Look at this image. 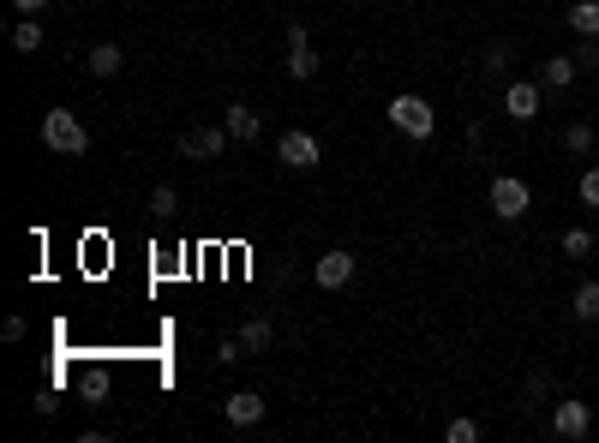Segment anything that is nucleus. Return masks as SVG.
I'll list each match as a JSON object with an SVG mask.
<instances>
[{"instance_id": "obj_27", "label": "nucleus", "mask_w": 599, "mask_h": 443, "mask_svg": "<svg viewBox=\"0 0 599 443\" xmlns=\"http://www.w3.org/2000/svg\"><path fill=\"white\" fill-rule=\"evenodd\" d=\"M12 6H18V18H42V6H48V0H12Z\"/></svg>"}, {"instance_id": "obj_21", "label": "nucleus", "mask_w": 599, "mask_h": 443, "mask_svg": "<svg viewBox=\"0 0 599 443\" xmlns=\"http://www.w3.org/2000/svg\"><path fill=\"white\" fill-rule=\"evenodd\" d=\"M174 210H180L174 186H156V192H150V216H174Z\"/></svg>"}, {"instance_id": "obj_4", "label": "nucleus", "mask_w": 599, "mask_h": 443, "mask_svg": "<svg viewBox=\"0 0 599 443\" xmlns=\"http://www.w3.org/2000/svg\"><path fill=\"white\" fill-rule=\"evenodd\" d=\"M540 78H510L504 84V114L516 120V126H528V120H540Z\"/></svg>"}, {"instance_id": "obj_16", "label": "nucleus", "mask_w": 599, "mask_h": 443, "mask_svg": "<svg viewBox=\"0 0 599 443\" xmlns=\"http://www.w3.org/2000/svg\"><path fill=\"white\" fill-rule=\"evenodd\" d=\"M570 312H576L582 324H599V282H582V288L570 294Z\"/></svg>"}, {"instance_id": "obj_7", "label": "nucleus", "mask_w": 599, "mask_h": 443, "mask_svg": "<svg viewBox=\"0 0 599 443\" xmlns=\"http://www.w3.org/2000/svg\"><path fill=\"white\" fill-rule=\"evenodd\" d=\"M276 162H288L294 174H306V168H318V162H324V150H318V138H312V132H282V138H276Z\"/></svg>"}, {"instance_id": "obj_1", "label": "nucleus", "mask_w": 599, "mask_h": 443, "mask_svg": "<svg viewBox=\"0 0 599 443\" xmlns=\"http://www.w3.org/2000/svg\"><path fill=\"white\" fill-rule=\"evenodd\" d=\"M42 144H48L54 156H84V150H90V126H84L72 108H48V114H42Z\"/></svg>"}, {"instance_id": "obj_9", "label": "nucleus", "mask_w": 599, "mask_h": 443, "mask_svg": "<svg viewBox=\"0 0 599 443\" xmlns=\"http://www.w3.org/2000/svg\"><path fill=\"white\" fill-rule=\"evenodd\" d=\"M552 432H558V438H570V443H582L588 432H594V408H588V402H576V396H564V402L552 408Z\"/></svg>"}, {"instance_id": "obj_26", "label": "nucleus", "mask_w": 599, "mask_h": 443, "mask_svg": "<svg viewBox=\"0 0 599 443\" xmlns=\"http://www.w3.org/2000/svg\"><path fill=\"white\" fill-rule=\"evenodd\" d=\"M216 360H222V366L246 360V342H240V336H222V342H216Z\"/></svg>"}, {"instance_id": "obj_24", "label": "nucleus", "mask_w": 599, "mask_h": 443, "mask_svg": "<svg viewBox=\"0 0 599 443\" xmlns=\"http://www.w3.org/2000/svg\"><path fill=\"white\" fill-rule=\"evenodd\" d=\"M570 60H576L582 72H594V66H599V36H582V48H576Z\"/></svg>"}, {"instance_id": "obj_12", "label": "nucleus", "mask_w": 599, "mask_h": 443, "mask_svg": "<svg viewBox=\"0 0 599 443\" xmlns=\"http://www.w3.org/2000/svg\"><path fill=\"white\" fill-rule=\"evenodd\" d=\"M576 72H582V66H576L570 54H552V60H540V84H546V90H570V84H576Z\"/></svg>"}, {"instance_id": "obj_8", "label": "nucleus", "mask_w": 599, "mask_h": 443, "mask_svg": "<svg viewBox=\"0 0 599 443\" xmlns=\"http://www.w3.org/2000/svg\"><path fill=\"white\" fill-rule=\"evenodd\" d=\"M354 270H360V258L336 246V252H324V258L312 264V282H318L324 294H336V288H348V282H354Z\"/></svg>"}, {"instance_id": "obj_13", "label": "nucleus", "mask_w": 599, "mask_h": 443, "mask_svg": "<svg viewBox=\"0 0 599 443\" xmlns=\"http://www.w3.org/2000/svg\"><path fill=\"white\" fill-rule=\"evenodd\" d=\"M258 132H264L258 114H252L246 102H228V138H234V144H258Z\"/></svg>"}, {"instance_id": "obj_23", "label": "nucleus", "mask_w": 599, "mask_h": 443, "mask_svg": "<svg viewBox=\"0 0 599 443\" xmlns=\"http://www.w3.org/2000/svg\"><path fill=\"white\" fill-rule=\"evenodd\" d=\"M450 443H480V420H450Z\"/></svg>"}, {"instance_id": "obj_6", "label": "nucleus", "mask_w": 599, "mask_h": 443, "mask_svg": "<svg viewBox=\"0 0 599 443\" xmlns=\"http://www.w3.org/2000/svg\"><path fill=\"white\" fill-rule=\"evenodd\" d=\"M318 66H324V60H318V48H312V30H306V24H288V78L306 84V78H318Z\"/></svg>"}, {"instance_id": "obj_3", "label": "nucleus", "mask_w": 599, "mask_h": 443, "mask_svg": "<svg viewBox=\"0 0 599 443\" xmlns=\"http://www.w3.org/2000/svg\"><path fill=\"white\" fill-rule=\"evenodd\" d=\"M534 210V186L522 174H492V216L498 222H522Z\"/></svg>"}, {"instance_id": "obj_15", "label": "nucleus", "mask_w": 599, "mask_h": 443, "mask_svg": "<svg viewBox=\"0 0 599 443\" xmlns=\"http://www.w3.org/2000/svg\"><path fill=\"white\" fill-rule=\"evenodd\" d=\"M564 18H570V30H576V36H599V0H576Z\"/></svg>"}, {"instance_id": "obj_19", "label": "nucleus", "mask_w": 599, "mask_h": 443, "mask_svg": "<svg viewBox=\"0 0 599 443\" xmlns=\"http://www.w3.org/2000/svg\"><path fill=\"white\" fill-rule=\"evenodd\" d=\"M564 150H570V156H588V150H594V126H588V120H570V126H564Z\"/></svg>"}, {"instance_id": "obj_11", "label": "nucleus", "mask_w": 599, "mask_h": 443, "mask_svg": "<svg viewBox=\"0 0 599 443\" xmlns=\"http://www.w3.org/2000/svg\"><path fill=\"white\" fill-rule=\"evenodd\" d=\"M120 66H126V54H120V42H96V48L84 54V72H90V78H114Z\"/></svg>"}, {"instance_id": "obj_5", "label": "nucleus", "mask_w": 599, "mask_h": 443, "mask_svg": "<svg viewBox=\"0 0 599 443\" xmlns=\"http://www.w3.org/2000/svg\"><path fill=\"white\" fill-rule=\"evenodd\" d=\"M180 162H216L228 150V126H198V132H180Z\"/></svg>"}, {"instance_id": "obj_20", "label": "nucleus", "mask_w": 599, "mask_h": 443, "mask_svg": "<svg viewBox=\"0 0 599 443\" xmlns=\"http://www.w3.org/2000/svg\"><path fill=\"white\" fill-rule=\"evenodd\" d=\"M594 252V234L588 228H564V258H588Z\"/></svg>"}, {"instance_id": "obj_14", "label": "nucleus", "mask_w": 599, "mask_h": 443, "mask_svg": "<svg viewBox=\"0 0 599 443\" xmlns=\"http://www.w3.org/2000/svg\"><path fill=\"white\" fill-rule=\"evenodd\" d=\"M78 396H84V408H102V402H108V372L90 366V372L78 378Z\"/></svg>"}, {"instance_id": "obj_25", "label": "nucleus", "mask_w": 599, "mask_h": 443, "mask_svg": "<svg viewBox=\"0 0 599 443\" xmlns=\"http://www.w3.org/2000/svg\"><path fill=\"white\" fill-rule=\"evenodd\" d=\"M504 66H510V48L492 42V48H486V78H504Z\"/></svg>"}, {"instance_id": "obj_17", "label": "nucleus", "mask_w": 599, "mask_h": 443, "mask_svg": "<svg viewBox=\"0 0 599 443\" xmlns=\"http://www.w3.org/2000/svg\"><path fill=\"white\" fill-rule=\"evenodd\" d=\"M12 48H18V54H36V48H42V18H18V24H12Z\"/></svg>"}, {"instance_id": "obj_18", "label": "nucleus", "mask_w": 599, "mask_h": 443, "mask_svg": "<svg viewBox=\"0 0 599 443\" xmlns=\"http://www.w3.org/2000/svg\"><path fill=\"white\" fill-rule=\"evenodd\" d=\"M240 342H246V354H264V348L276 342V330H270V318H246V330H240Z\"/></svg>"}, {"instance_id": "obj_10", "label": "nucleus", "mask_w": 599, "mask_h": 443, "mask_svg": "<svg viewBox=\"0 0 599 443\" xmlns=\"http://www.w3.org/2000/svg\"><path fill=\"white\" fill-rule=\"evenodd\" d=\"M222 414H228V426H240V432H246V426H258V420H264V396H258V390H234V396L222 402Z\"/></svg>"}, {"instance_id": "obj_2", "label": "nucleus", "mask_w": 599, "mask_h": 443, "mask_svg": "<svg viewBox=\"0 0 599 443\" xmlns=\"http://www.w3.org/2000/svg\"><path fill=\"white\" fill-rule=\"evenodd\" d=\"M384 114H390V126H396L402 138H414V144H426V138L438 132V114H432V102H426V96H396Z\"/></svg>"}, {"instance_id": "obj_22", "label": "nucleus", "mask_w": 599, "mask_h": 443, "mask_svg": "<svg viewBox=\"0 0 599 443\" xmlns=\"http://www.w3.org/2000/svg\"><path fill=\"white\" fill-rule=\"evenodd\" d=\"M576 192H582V204H588V210H599V168H582Z\"/></svg>"}]
</instances>
